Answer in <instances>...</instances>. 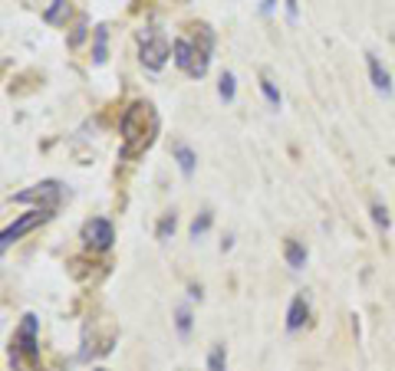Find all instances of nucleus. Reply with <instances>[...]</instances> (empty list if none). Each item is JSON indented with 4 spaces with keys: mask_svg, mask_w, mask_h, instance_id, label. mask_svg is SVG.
<instances>
[{
    "mask_svg": "<svg viewBox=\"0 0 395 371\" xmlns=\"http://www.w3.org/2000/svg\"><path fill=\"white\" fill-rule=\"evenodd\" d=\"M155 132H158V119H155L149 102H132L122 115V158H136L152 145Z\"/></svg>",
    "mask_w": 395,
    "mask_h": 371,
    "instance_id": "obj_1",
    "label": "nucleus"
},
{
    "mask_svg": "<svg viewBox=\"0 0 395 371\" xmlns=\"http://www.w3.org/2000/svg\"><path fill=\"white\" fill-rule=\"evenodd\" d=\"M198 36L188 40V36H178L171 43V56H175V66L188 73L191 79H201L208 73V63H211V53H214V30L211 27H195Z\"/></svg>",
    "mask_w": 395,
    "mask_h": 371,
    "instance_id": "obj_2",
    "label": "nucleus"
},
{
    "mask_svg": "<svg viewBox=\"0 0 395 371\" xmlns=\"http://www.w3.org/2000/svg\"><path fill=\"white\" fill-rule=\"evenodd\" d=\"M40 355L36 345V315H23V322L17 328L14 345H10V361L17 371H33V358Z\"/></svg>",
    "mask_w": 395,
    "mask_h": 371,
    "instance_id": "obj_3",
    "label": "nucleus"
},
{
    "mask_svg": "<svg viewBox=\"0 0 395 371\" xmlns=\"http://www.w3.org/2000/svg\"><path fill=\"white\" fill-rule=\"evenodd\" d=\"M168 56H171V43L158 27H149V30L138 33V60H142L145 69H152V73L165 69Z\"/></svg>",
    "mask_w": 395,
    "mask_h": 371,
    "instance_id": "obj_4",
    "label": "nucleus"
},
{
    "mask_svg": "<svg viewBox=\"0 0 395 371\" xmlns=\"http://www.w3.org/2000/svg\"><path fill=\"white\" fill-rule=\"evenodd\" d=\"M14 201L17 204H40V210H53L56 201H60V184L56 181H43V184H36L30 191L17 194Z\"/></svg>",
    "mask_w": 395,
    "mask_h": 371,
    "instance_id": "obj_5",
    "label": "nucleus"
},
{
    "mask_svg": "<svg viewBox=\"0 0 395 371\" xmlns=\"http://www.w3.org/2000/svg\"><path fill=\"white\" fill-rule=\"evenodd\" d=\"M83 240H86V247H92V250H109L112 240H116L112 221H106V217H92V221L83 227Z\"/></svg>",
    "mask_w": 395,
    "mask_h": 371,
    "instance_id": "obj_6",
    "label": "nucleus"
},
{
    "mask_svg": "<svg viewBox=\"0 0 395 371\" xmlns=\"http://www.w3.org/2000/svg\"><path fill=\"white\" fill-rule=\"evenodd\" d=\"M46 217H50L46 210H30V214H23L20 221H14L10 227H7V230H3V237H0V250H7L14 240H20L23 234H30L33 227H36V223H43Z\"/></svg>",
    "mask_w": 395,
    "mask_h": 371,
    "instance_id": "obj_7",
    "label": "nucleus"
},
{
    "mask_svg": "<svg viewBox=\"0 0 395 371\" xmlns=\"http://www.w3.org/2000/svg\"><path fill=\"white\" fill-rule=\"evenodd\" d=\"M306 315H310L306 296H303V293H297V296L290 299V309H287V332H297V328L306 322Z\"/></svg>",
    "mask_w": 395,
    "mask_h": 371,
    "instance_id": "obj_8",
    "label": "nucleus"
},
{
    "mask_svg": "<svg viewBox=\"0 0 395 371\" xmlns=\"http://www.w3.org/2000/svg\"><path fill=\"white\" fill-rule=\"evenodd\" d=\"M365 63H369V76H372V86L379 92H392V79H389V73L382 69V63L372 56V53H365Z\"/></svg>",
    "mask_w": 395,
    "mask_h": 371,
    "instance_id": "obj_9",
    "label": "nucleus"
},
{
    "mask_svg": "<svg viewBox=\"0 0 395 371\" xmlns=\"http://www.w3.org/2000/svg\"><path fill=\"white\" fill-rule=\"evenodd\" d=\"M284 256H287V267H290V269H303V267H306V247H300L297 240H287V247H284Z\"/></svg>",
    "mask_w": 395,
    "mask_h": 371,
    "instance_id": "obj_10",
    "label": "nucleus"
},
{
    "mask_svg": "<svg viewBox=\"0 0 395 371\" xmlns=\"http://www.w3.org/2000/svg\"><path fill=\"white\" fill-rule=\"evenodd\" d=\"M175 158H178V168H182L184 178H191L195 175V151L188 145H175Z\"/></svg>",
    "mask_w": 395,
    "mask_h": 371,
    "instance_id": "obj_11",
    "label": "nucleus"
},
{
    "mask_svg": "<svg viewBox=\"0 0 395 371\" xmlns=\"http://www.w3.org/2000/svg\"><path fill=\"white\" fill-rule=\"evenodd\" d=\"M106 43H109V27H96V53H92V60H96V63H106L109 60Z\"/></svg>",
    "mask_w": 395,
    "mask_h": 371,
    "instance_id": "obj_12",
    "label": "nucleus"
},
{
    "mask_svg": "<svg viewBox=\"0 0 395 371\" xmlns=\"http://www.w3.org/2000/svg\"><path fill=\"white\" fill-rule=\"evenodd\" d=\"M43 16H46V23H63V20L70 16V3H66V0H53V7H50Z\"/></svg>",
    "mask_w": 395,
    "mask_h": 371,
    "instance_id": "obj_13",
    "label": "nucleus"
},
{
    "mask_svg": "<svg viewBox=\"0 0 395 371\" xmlns=\"http://www.w3.org/2000/svg\"><path fill=\"white\" fill-rule=\"evenodd\" d=\"M228 365V352H224V345H214L211 355H208V371H224Z\"/></svg>",
    "mask_w": 395,
    "mask_h": 371,
    "instance_id": "obj_14",
    "label": "nucleus"
},
{
    "mask_svg": "<svg viewBox=\"0 0 395 371\" xmlns=\"http://www.w3.org/2000/svg\"><path fill=\"white\" fill-rule=\"evenodd\" d=\"M175 227H178V217H175V214H165V217L158 221V230H155V234H158V240H168L175 234Z\"/></svg>",
    "mask_w": 395,
    "mask_h": 371,
    "instance_id": "obj_15",
    "label": "nucleus"
},
{
    "mask_svg": "<svg viewBox=\"0 0 395 371\" xmlns=\"http://www.w3.org/2000/svg\"><path fill=\"white\" fill-rule=\"evenodd\" d=\"M211 221H214V214L211 210H204V214H201V217H195V223H191V237H201V234H204V230H208V227H211Z\"/></svg>",
    "mask_w": 395,
    "mask_h": 371,
    "instance_id": "obj_16",
    "label": "nucleus"
},
{
    "mask_svg": "<svg viewBox=\"0 0 395 371\" xmlns=\"http://www.w3.org/2000/svg\"><path fill=\"white\" fill-rule=\"evenodd\" d=\"M260 92L267 95V102L274 105V109H280V92H277V86L270 82V79H260Z\"/></svg>",
    "mask_w": 395,
    "mask_h": 371,
    "instance_id": "obj_17",
    "label": "nucleus"
},
{
    "mask_svg": "<svg viewBox=\"0 0 395 371\" xmlns=\"http://www.w3.org/2000/svg\"><path fill=\"white\" fill-rule=\"evenodd\" d=\"M217 92H221V99H224V102H231V99H234V76H231V73L221 76V82H217Z\"/></svg>",
    "mask_w": 395,
    "mask_h": 371,
    "instance_id": "obj_18",
    "label": "nucleus"
},
{
    "mask_svg": "<svg viewBox=\"0 0 395 371\" xmlns=\"http://www.w3.org/2000/svg\"><path fill=\"white\" fill-rule=\"evenodd\" d=\"M372 221L379 223L382 230H389V227H392V221H389V210L382 207V204H372Z\"/></svg>",
    "mask_w": 395,
    "mask_h": 371,
    "instance_id": "obj_19",
    "label": "nucleus"
},
{
    "mask_svg": "<svg viewBox=\"0 0 395 371\" xmlns=\"http://www.w3.org/2000/svg\"><path fill=\"white\" fill-rule=\"evenodd\" d=\"M83 36H86V20H79L76 30H73V36H70V46H79L83 43Z\"/></svg>",
    "mask_w": 395,
    "mask_h": 371,
    "instance_id": "obj_20",
    "label": "nucleus"
},
{
    "mask_svg": "<svg viewBox=\"0 0 395 371\" xmlns=\"http://www.w3.org/2000/svg\"><path fill=\"white\" fill-rule=\"evenodd\" d=\"M178 332H182V335H188V332H191V315H188V309L178 312Z\"/></svg>",
    "mask_w": 395,
    "mask_h": 371,
    "instance_id": "obj_21",
    "label": "nucleus"
},
{
    "mask_svg": "<svg viewBox=\"0 0 395 371\" xmlns=\"http://www.w3.org/2000/svg\"><path fill=\"white\" fill-rule=\"evenodd\" d=\"M287 16H290V20L297 16V3H293V0H287Z\"/></svg>",
    "mask_w": 395,
    "mask_h": 371,
    "instance_id": "obj_22",
    "label": "nucleus"
},
{
    "mask_svg": "<svg viewBox=\"0 0 395 371\" xmlns=\"http://www.w3.org/2000/svg\"><path fill=\"white\" fill-rule=\"evenodd\" d=\"M274 3H277V0H264V7H260V10H264V14H270V10H274Z\"/></svg>",
    "mask_w": 395,
    "mask_h": 371,
    "instance_id": "obj_23",
    "label": "nucleus"
},
{
    "mask_svg": "<svg viewBox=\"0 0 395 371\" xmlns=\"http://www.w3.org/2000/svg\"><path fill=\"white\" fill-rule=\"evenodd\" d=\"M96 371H106V368H96Z\"/></svg>",
    "mask_w": 395,
    "mask_h": 371,
    "instance_id": "obj_24",
    "label": "nucleus"
}]
</instances>
